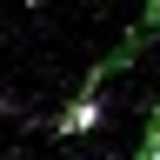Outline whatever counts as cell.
<instances>
[{"instance_id":"6da1fadb","label":"cell","mask_w":160,"mask_h":160,"mask_svg":"<svg viewBox=\"0 0 160 160\" xmlns=\"http://www.w3.org/2000/svg\"><path fill=\"white\" fill-rule=\"evenodd\" d=\"M153 33H160V0H147V7H140V27H133L127 40H133V47H147Z\"/></svg>"},{"instance_id":"7a4b0ae2","label":"cell","mask_w":160,"mask_h":160,"mask_svg":"<svg viewBox=\"0 0 160 160\" xmlns=\"http://www.w3.org/2000/svg\"><path fill=\"white\" fill-rule=\"evenodd\" d=\"M140 160H160V107H153V120H147V133H140Z\"/></svg>"},{"instance_id":"3957f363","label":"cell","mask_w":160,"mask_h":160,"mask_svg":"<svg viewBox=\"0 0 160 160\" xmlns=\"http://www.w3.org/2000/svg\"><path fill=\"white\" fill-rule=\"evenodd\" d=\"M20 7H40V0H20Z\"/></svg>"},{"instance_id":"277c9868","label":"cell","mask_w":160,"mask_h":160,"mask_svg":"<svg viewBox=\"0 0 160 160\" xmlns=\"http://www.w3.org/2000/svg\"><path fill=\"white\" fill-rule=\"evenodd\" d=\"M0 107H7V100H0Z\"/></svg>"}]
</instances>
